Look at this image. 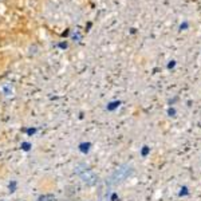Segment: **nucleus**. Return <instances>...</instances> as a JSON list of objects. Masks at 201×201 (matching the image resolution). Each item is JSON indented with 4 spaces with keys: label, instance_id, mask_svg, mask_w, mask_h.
<instances>
[{
    "label": "nucleus",
    "instance_id": "nucleus-7",
    "mask_svg": "<svg viewBox=\"0 0 201 201\" xmlns=\"http://www.w3.org/2000/svg\"><path fill=\"white\" fill-rule=\"evenodd\" d=\"M176 114H177V111H176L174 107H169L168 109V115L169 117H176Z\"/></svg>",
    "mask_w": 201,
    "mask_h": 201
},
{
    "label": "nucleus",
    "instance_id": "nucleus-1",
    "mask_svg": "<svg viewBox=\"0 0 201 201\" xmlns=\"http://www.w3.org/2000/svg\"><path fill=\"white\" fill-rule=\"evenodd\" d=\"M79 176H81V178L85 181L86 184H89V185H93V184H95L97 181V176L93 170H90V169H83V172H79Z\"/></svg>",
    "mask_w": 201,
    "mask_h": 201
},
{
    "label": "nucleus",
    "instance_id": "nucleus-6",
    "mask_svg": "<svg viewBox=\"0 0 201 201\" xmlns=\"http://www.w3.org/2000/svg\"><path fill=\"white\" fill-rule=\"evenodd\" d=\"M39 201H54V196H51V194H46V196L40 197Z\"/></svg>",
    "mask_w": 201,
    "mask_h": 201
},
{
    "label": "nucleus",
    "instance_id": "nucleus-2",
    "mask_svg": "<svg viewBox=\"0 0 201 201\" xmlns=\"http://www.w3.org/2000/svg\"><path fill=\"white\" fill-rule=\"evenodd\" d=\"M130 173H131V169H130V168H129V169H123V168H119L118 170L114 173V176H117V177H118V180H117V181H121V180L126 178V177L130 174Z\"/></svg>",
    "mask_w": 201,
    "mask_h": 201
},
{
    "label": "nucleus",
    "instance_id": "nucleus-4",
    "mask_svg": "<svg viewBox=\"0 0 201 201\" xmlns=\"http://www.w3.org/2000/svg\"><path fill=\"white\" fill-rule=\"evenodd\" d=\"M149 153H150V148H149L148 145H145L144 148H142V150H141V156L142 157H148Z\"/></svg>",
    "mask_w": 201,
    "mask_h": 201
},
{
    "label": "nucleus",
    "instance_id": "nucleus-8",
    "mask_svg": "<svg viewBox=\"0 0 201 201\" xmlns=\"http://www.w3.org/2000/svg\"><path fill=\"white\" fill-rule=\"evenodd\" d=\"M118 106H119V102H113V103H110V106L107 107V109H109V110H114L115 107H118Z\"/></svg>",
    "mask_w": 201,
    "mask_h": 201
},
{
    "label": "nucleus",
    "instance_id": "nucleus-3",
    "mask_svg": "<svg viewBox=\"0 0 201 201\" xmlns=\"http://www.w3.org/2000/svg\"><path fill=\"white\" fill-rule=\"evenodd\" d=\"M189 194V188L186 185H182L181 188H180V192H178V196L180 197H185Z\"/></svg>",
    "mask_w": 201,
    "mask_h": 201
},
{
    "label": "nucleus",
    "instance_id": "nucleus-5",
    "mask_svg": "<svg viewBox=\"0 0 201 201\" xmlns=\"http://www.w3.org/2000/svg\"><path fill=\"white\" fill-rule=\"evenodd\" d=\"M90 146H91V145L89 144V142H87V144H82V145H81V150H82L83 153H87L89 150H90Z\"/></svg>",
    "mask_w": 201,
    "mask_h": 201
}]
</instances>
